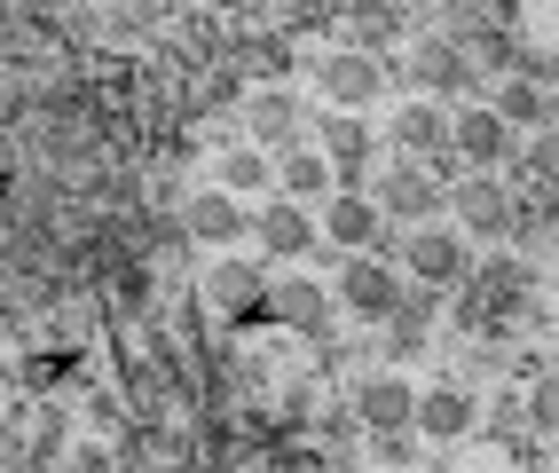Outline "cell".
<instances>
[{
  "instance_id": "cell-22",
  "label": "cell",
  "mask_w": 559,
  "mask_h": 473,
  "mask_svg": "<svg viewBox=\"0 0 559 473\" xmlns=\"http://www.w3.org/2000/svg\"><path fill=\"white\" fill-rule=\"evenodd\" d=\"M520 418H528L536 434H559V371H536L528 387H520Z\"/></svg>"
},
{
  "instance_id": "cell-5",
  "label": "cell",
  "mask_w": 559,
  "mask_h": 473,
  "mask_svg": "<svg viewBox=\"0 0 559 473\" xmlns=\"http://www.w3.org/2000/svg\"><path fill=\"white\" fill-rule=\"evenodd\" d=\"M402 261H409V276H418L426 293H457V284L473 276L465 237H457V229H433V222H418V229L402 237Z\"/></svg>"
},
{
  "instance_id": "cell-1",
  "label": "cell",
  "mask_w": 559,
  "mask_h": 473,
  "mask_svg": "<svg viewBox=\"0 0 559 473\" xmlns=\"http://www.w3.org/2000/svg\"><path fill=\"white\" fill-rule=\"evenodd\" d=\"M331 300H340L347 323H386L402 300H409V284L394 261H379V252H355V261L340 269V284H331Z\"/></svg>"
},
{
  "instance_id": "cell-26",
  "label": "cell",
  "mask_w": 559,
  "mask_h": 473,
  "mask_svg": "<svg viewBox=\"0 0 559 473\" xmlns=\"http://www.w3.org/2000/svg\"><path fill=\"white\" fill-rule=\"evenodd\" d=\"M551 347H559V316H551Z\"/></svg>"
},
{
  "instance_id": "cell-4",
  "label": "cell",
  "mask_w": 559,
  "mask_h": 473,
  "mask_svg": "<svg viewBox=\"0 0 559 473\" xmlns=\"http://www.w3.org/2000/svg\"><path fill=\"white\" fill-rule=\"evenodd\" d=\"M316 87L331 111H370V103L386 95V56H370V48H331L316 63Z\"/></svg>"
},
{
  "instance_id": "cell-13",
  "label": "cell",
  "mask_w": 559,
  "mask_h": 473,
  "mask_svg": "<svg viewBox=\"0 0 559 473\" xmlns=\"http://www.w3.org/2000/svg\"><path fill=\"white\" fill-rule=\"evenodd\" d=\"M355 418L370 434H418V387L402 371H370V379H355Z\"/></svg>"
},
{
  "instance_id": "cell-12",
  "label": "cell",
  "mask_w": 559,
  "mask_h": 473,
  "mask_svg": "<svg viewBox=\"0 0 559 473\" xmlns=\"http://www.w3.org/2000/svg\"><path fill=\"white\" fill-rule=\"evenodd\" d=\"M269 316L284 323V332H300V340H323L331 332V316H340V300H331V284H316V276H276L269 284Z\"/></svg>"
},
{
  "instance_id": "cell-25",
  "label": "cell",
  "mask_w": 559,
  "mask_h": 473,
  "mask_svg": "<svg viewBox=\"0 0 559 473\" xmlns=\"http://www.w3.org/2000/svg\"><path fill=\"white\" fill-rule=\"evenodd\" d=\"M158 16H166L158 0H110V9H103L110 32H158Z\"/></svg>"
},
{
  "instance_id": "cell-21",
  "label": "cell",
  "mask_w": 559,
  "mask_h": 473,
  "mask_svg": "<svg viewBox=\"0 0 559 473\" xmlns=\"http://www.w3.org/2000/svg\"><path fill=\"white\" fill-rule=\"evenodd\" d=\"M520 174H528V190H559V127H536L520 142Z\"/></svg>"
},
{
  "instance_id": "cell-2",
  "label": "cell",
  "mask_w": 559,
  "mask_h": 473,
  "mask_svg": "<svg viewBox=\"0 0 559 473\" xmlns=\"http://www.w3.org/2000/svg\"><path fill=\"white\" fill-rule=\"evenodd\" d=\"M370 198H379V213H386V222H402V229H418V222H433V213L450 205V190L433 181L426 158H394L379 181H370Z\"/></svg>"
},
{
  "instance_id": "cell-23",
  "label": "cell",
  "mask_w": 559,
  "mask_h": 473,
  "mask_svg": "<svg viewBox=\"0 0 559 473\" xmlns=\"http://www.w3.org/2000/svg\"><path fill=\"white\" fill-rule=\"evenodd\" d=\"M394 24H402L394 9H379V0H355V9H347V32H355V40H347V48H370V56H379V48L394 40Z\"/></svg>"
},
{
  "instance_id": "cell-17",
  "label": "cell",
  "mask_w": 559,
  "mask_h": 473,
  "mask_svg": "<svg viewBox=\"0 0 559 473\" xmlns=\"http://www.w3.org/2000/svg\"><path fill=\"white\" fill-rule=\"evenodd\" d=\"M316 142H323V158L340 166V181H362V166H370V127H362V111L316 119Z\"/></svg>"
},
{
  "instance_id": "cell-9",
  "label": "cell",
  "mask_w": 559,
  "mask_h": 473,
  "mask_svg": "<svg viewBox=\"0 0 559 473\" xmlns=\"http://www.w3.org/2000/svg\"><path fill=\"white\" fill-rule=\"evenodd\" d=\"M402 71H409V95H433V103L473 87V56H465V40H450V32H426Z\"/></svg>"
},
{
  "instance_id": "cell-7",
  "label": "cell",
  "mask_w": 559,
  "mask_h": 473,
  "mask_svg": "<svg viewBox=\"0 0 559 473\" xmlns=\"http://www.w3.org/2000/svg\"><path fill=\"white\" fill-rule=\"evenodd\" d=\"M473 426H480V394L465 379L418 387V442H473Z\"/></svg>"
},
{
  "instance_id": "cell-14",
  "label": "cell",
  "mask_w": 559,
  "mask_h": 473,
  "mask_svg": "<svg viewBox=\"0 0 559 473\" xmlns=\"http://www.w3.org/2000/svg\"><path fill=\"white\" fill-rule=\"evenodd\" d=\"M450 213H457L465 237H512V190H504L497 174H465V181H450Z\"/></svg>"
},
{
  "instance_id": "cell-11",
  "label": "cell",
  "mask_w": 559,
  "mask_h": 473,
  "mask_svg": "<svg viewBox=\"0 0 559 473\" xmlns=\"http://www.w3.org/2000/svg\"><path fill=\"white\" fill-rule=\"evenodd\" d=\"M252 237H260V252H276V261H300V252H316L323 245V222L300 205V198H269V205H252Z\"/></svg>"
},
{
  "instance_id": "cell-10",
  "label": "cell",
  "mask_w": 559,
  "mask_h": 473,
  "mask_svg": "<svg viewBox=\"0 0 559 473\" xmlns=\"http://www.w3.org/2000/svg\"><path fill=\"white\" fill-rule=\"evenodd\" d=\"M379 237H386L379 198H370L362 181H340V190L323 198V245H340V252H370Z\"/></svg>"
},
{
  "instance_id": "cell-3",
  "label": "cell",
  "mask_w": 559,
  "mask_h": 473,
  "mask_svg": "<svg viewBox=\"0 0 559 473\" xmlns=\"http://www.w3.org/2000/svg\"><path fill=\"white\" fill-rule=\"evenodd\" d=\"M450 151L473 166V174H504L520 158V127L497 119V103H465V111L450 119Z\"/></svg>"
},
{
  "instance_id": "cell-6",
  "label": "cell",
  "mask_w": 559,
  "mask_h": 473,
  "mask_svg": "<svg viewBox=\"0 0 559 473\" xmlns=\"http://www.w3.org/2000/svg\"><path fill=\"white\" fill-rule=\"evenodd\" d=\"M181 237L190 245H205V252H229L237 237H252V205L237 198V190H190V205H181Z\"/></svg>"
},
{
  "instance_id": "cell-24",
  "label": "cell",
  "mask_w": 559,
  "mask_h": 473,
  "mask_svg": "<svg viewBox=\"0 0 559 473\" xmlns=\"http://www.w3.org/2000/svg\"><path fill=\"white\" fill-rule=\"evenodd\" d=\"M56 442H63V411H56V403H32V418H24V450H32V458H56Z\"/></svg>"
},
{
  "instance_id": "cell-18",
  "label": "cell",
  "mask_w": 559,
  "mask_h": 473,
  "mask_svg": "<svg viewBox=\"0 0 559 473\" xmlns=\"http://www.w3.org/2000/svg\"><path fill=\"white\" fill-rule=\"evenodd\" d=\"M489 103H497V119H504V127H520V134L551 127V87L536 80V71H504V87H497Z\"/></svg>"
},
{
  "instance_id": "cell-19",
  "label": "cell",
  "mask_w": 559,
  "mask_h": 473,
  "mask_svg": "<svg viewBox=\"0 0 559 473\" xmlns=\"http://www.w3.org/2000/svg\"><path fill=\"white\" fill-rule=\"evenodd\" d=\"M213 181H221V190H237V198L276 190V151H260V142H229V151L213 158Z\"/></svg>"
},
{
  "instance_id": "cell-15",
  "label": "cell",
  "mask_w": 559,
  "mask_h": 473,
  "mask_svg": "<svg viewBox=\"0 0 559 473\" xmlns=\"http://www.w3.org/2000/svg\"><path fill=\"white\" fill-rule=\"evenodd\" d=\"M276 190L300 198V205H323L331 190H340V166L323 158V142H316V151H300V142H292V151H276Z\"/></svg>"
},
{
  "instance_id": "cell-8",
  "label": "cell",
  "mask_w": 559,
  "mask_h": 473,
  "mask_svg": "<svg viewBox=\"0 0 559 473\" xmlns=\"http://www.w3.org/2000/svg\"><path fill=\"white\" fill-rule=\"evenodd\" d=\"M386 142H394V158H426V166L457 158V151H450V111H441L433 95H409V103H394Z\"/></svg>"
},
{
  "instance_id": "cell-20",
  "label": "cell",
  "mask_w": 559,
  "mask_h": 473,
  "mask_svg": "<svg viewBox=\"0 0 559 473\" xmlns=\"http://www.w3.org/2000/svg\"><path fill=\"white\" fill-rule=\"evenodd\" d=\"M292 134H300L292 95H252V142H260V151H292Z\"/></svg>"
},
{
  "instance_id": "cell-16",
  "label": "cell",
  "mask_w": 559,
  "mask_h": 473,
  "mask_svg": "<svg viewBox=\"0 0 559 473\" xmlns=\"http://www.w3.org/2000/svg\"><path fill=\"white\" fill-rule=\"evenodd\" d=\"M269 284H276V276H260V269H245V261H221L205 293H213V308H221V316L252 323V316H269Z\"/></svg>"
}]
</instances>
